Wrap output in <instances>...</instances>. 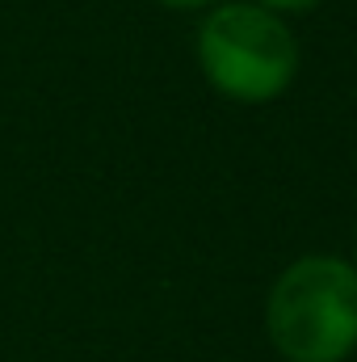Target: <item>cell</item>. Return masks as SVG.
<instances>
[{"label":"cell","mask_w":357,"mask_h":362,"mask_svg":"<svg viewBox=\"0 0 357 362\" xmlns=\"http://www.w3.org/2000/svg\"><path fill=\"white\" fill-rule=\"evenodd\" d=\"M265 329L286 362H345L357 350V266L311 253L273 282Z\"/></svg>","instance_id":"obj_1"},{"label":"cell","mask_w":357,"mask_h":362,"mask_svg":"<svg viewBox=\"0 0 357 362\" xmlns=\"http://www.w3.org/2000/svg\"><path fill=\"white\" fill-rule=\"evenodd\" d=\"M202 76L240 105H261L290 89L298 42L277 13L261 4H214L198 25Z\"/></svg>","instance_id":"obj_2"},{"label":"cell","mask_w":357,"mask_h":362,"mask_svg":"<svg viewBox=\"0 0 357 362\" xmlns=\"http://www.w3.org/2000/svg\"><path fill=\"white\" fill-rule=\"evenodd\" d=\"M261 8H269V13H307V8H315L320 0H257Z\"/></svg>","instance_id":"obj_3"},{"label":"cell","mask_w":357,"mask_h":362,"mask_svg":"<svg viewBox=\"0 0 357 362\" xmlns=\"http://www.w3.org/2000/svg\"><path fill=\"white\" fill-rule=\"evenodd\" d=\"M164 8H206V4H219V0H156Z\"/></svg>","instance_id":"obj_4"}]
</instances>
